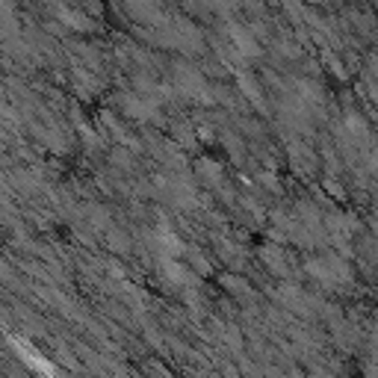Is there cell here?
Segmentation results:
<instances>
[{
	"label": "cell",
	"mask_w": 378,
	"mask_h": 378,
	"mask_svg": "<svg viewBox=\"0 0 378 378\" xmlns=\"http://www.w3.org/2000/svg\"><path fill=\"white\" fill-rule=\"evenodd\" d=\"M304 269H307V275L314 278L317 284L331 287V290H340V287H346V284L352 281L349 263H346L343 257H337V254H322V257L307 260Z\"/></svg>",
	"instance_id": "1"
},
{
	"label": "cell",
	"mask_w": 378,
	"mask_h": 378,
	"mask_svg": "<svg viewBox=\"0 0 378 378\" xmlns=\"http://www.w3.org/2000/svg\"><path fill=\"white\" fill-rule=\"evenodd\" d=\"M278 296H281V302H284L287 307L296 310V314H302V317H314L317 307H322L314 296H307L304 290H299V287H287V290H281Z\"/></svg>",
	"instance_id": "2"
},
{
	"label": "cell",
	"mask_w": 378,
	"mask_h": 378,
	"mask_svg": "<svg viewBox=\"0 0 378 378\" xmlns=\"http://www.w3.org/2000/svg\"><path fill=\"white\" fill-rule=\"evenodd\" d=\"M328 239L334 242V246H340V249H349V237L354 234V222H349L346 216H340V213H331L328 216Z\"/></svg>",
	"instance_id": "3"
},
{
	"label": "cell",
	"mask_w": 378,
	"mask_h": 378,
	"mask_svg": "<svg viewBox=\"0 0 378 378\" xmlns=\"http://www.w3.org/2000/svg\"><path fill=\"white\" fill-rule=\"evenodd\" d=\"M177 89L181 92H186V95H198V98H204L207 101V83L198 77V71H192V69H177Z\"/></svg>",
	"instance_id": "4"
},
{
	"label": "cell",
	"mask_w": 378,
	"mask_h": 378,
	"mask_svg": "<svg viewBox=\"0 0 378 378\" xmlns=\"http://www.w3.org/2000/svg\"><path fill=\"white\" fill-rule=\"evenodd\" d=\"M260 257L266 260V266L275 272V275H287L290 272V263H287V254L281 252V249H275V246H266L263 252H260Z\"/></svg>",
	"instance_id": "5"
},
{
	"label": "cell",
	"mask_w": 378,
	"mask_h": 378,
	"mask_svg": "<svg viewBox=\"0 0 378 378\" xmlns=\"http://www.w3.org/2000/svg\"><path fill=\"white\" fill-rule=\"evenodd\" d=\"M369 174L378 181V151H372V154H369Z\"/></svg>",
	"instance_id": "6"
}]
</instances>
